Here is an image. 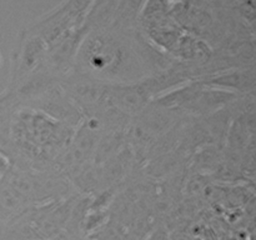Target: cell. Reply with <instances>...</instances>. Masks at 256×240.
<instances>
[{
  "instance_id": "6da1fadb",
  "label": "cell",
  "mask_w": 256,
  "mask_h": 240,
  "mask_svg": "<svg viewBox=\"0 0 256 240\" xmlns=\"http://www.w3.org/2000/svg\"><path fill=\"white\" fill-rule=\"evenodd\" d=\"M9 168H10L9 160H8V158L5 156V155H2V152H0V179L4 176L5 172H8Z\"/></svg>"
},
{
  "instance_id": "7a4b0ae2",
  "label": "cell",
  "mask_w": 256,
  "mask_h": 240,
  "mask_svg": "<svg viewBox=\"0 0 256 240\" xmlns=\"http://www.w3.org/2000/svg\"><path fill=\"white\" fill-rule=\"evenodd\" d=\"M2 54H0V68H2Z\"/></svg>"
}]
</instances>
